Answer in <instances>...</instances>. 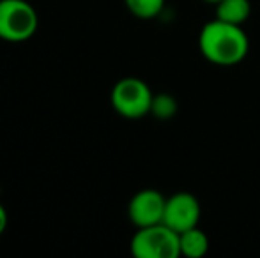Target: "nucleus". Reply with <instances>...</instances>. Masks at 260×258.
Segmentation results:
<instances>
[{
	"instance_id": "nucleus-1",
	"label": "nucleus",
	"mask_w": 260,
	"mask_h": 258,
	"mask_svg": "<svg viewBox=\"0 0 260 258\" xmlns=\"http://www.w3.org/2000/svg\"><path fill=\"white\" fill-rule=\"evenodd\" d=\"M199 48L211 64L229 67L246 59L250 41L241 25H232L214 18L200 30Z\"/></svg>"
},
{
	"instance_id": "nucleus-2",
	"label": "nucleus",
	"mask_w": 260,
	"mask_h": 258,
	"mask_svg": "<svg viewBox=\"0 0 260 258\" xmlns=\"http://www.w3.org/2000/svg\"><path fill=\"white\" fill-rule=\"evenodd\" d=\"M131 253L137 258H177L181 256L179 234L165 223L138 228L131 239Z\"/></svg>"
},
{
	"instance_id": "nucleus-3",
	"label": "nucleus",
	"mask_w": 260,
	"mask_h": 258,
	"mask_svg": "<svg viewBox=\"0 0 260 258\" xmlns=\"http://www.w3.org/2000/svg\"><path fill=\"white\" fill-rule=\"evenodd\" d=\"M39 18L27 0H0V39L21 43L36 34Z\"/></svg>"
},
{
	"instance_id": "nucleus-4",
	"label": "nucleus",
	"mask_w": 260,
	"mask_h": 258,
	"mask_svg": "<svg viewBox=\"0 0 260 258\" xmlns=\"http://www.w3.org/2000/svg\"><path fill=\"white\" fill-rule=\"evenodd\" d=\"M154 94L149 85L140 78H122L112 89V106L124 119H142L151 114V104Z\"/></svg>"
},
{
	"instance_id": "nucleus-5",
	"label": "nucleus",
	"mask_w": 260,
	"mask_h": 258,
	"mask_svg": "<svg viewBox=\"0 0 260 258\" xmlns=\"http://www.w3.org/2000/svg\"><path fill=\"white\" fill-rule=\"evenodd\" d=\"M200 216H202V207L195 195L181 191L167 198L163 223L177 234L199 227Z\"/></svg>"
},
{
	"instance_id": "nucleus-6",
	"label": "nucleus",
	"mask_w": 260,
	"mask_h": 258,
	"mask_svg": "<svg viewBox=\"0 0 260 258\" xmlns=\"http://www.w3.org/2000/svg\"><path fill=\"white\" fill-rule=\"evenodd\" d=\"M167 198L156 190H142L131 198L127 205L131 223L137 228L163 223Z\"/></svg>"
},
{
	"instance_id": "nucleus-7",
	"label": "nucleus",
	"mask_w": 260,
	"mask_h": 258,
	"mask_svg": "<svg viewBox=\"0 0 260 258\" xmlns=\"http://www.w3.org/2000/svg\"><path fill=\"white\" fill-rule=\"evenodd\" d=\"M216 6V18L232 25H241L250 18L251 4L250 0H219Z\"/></svg>"
},
{
	"instance_id": "nucleus-8",
	"label": "nucleus",
	"mask_w": 260,
	"mask_h": 258,
	"mask_svg": "<svg viewBox=\"0 0 260 258\" xmlns=\"http://www.w3.org/2000/svg\"><path fill=\"white\" fill-rule=\"evenodd\" d=\"M179 246H181L182 256L202 258L209 251V239L206 232H202L199 227H195L179 234Z\"/></svg>"
},
{
	"instance_id": "nucleus-9",
	"label": "nucleus",
	"mask_w": 260,
	"mask_h": 258,
	"mask_svg": "<svg viewBox=\"0 0 260 258\" xmlns=\"http://www.w3.org/2000/svg\"><path fill=\"white\" fill-rule=\"evenodd\" d=\"M124 2L129 13L140 20L156 18L165 7V0H124Z\"/></svg>"
},
{
	"instance_id": "nucleus-10",
	"label": "nucleus",
	"mask_w": 260,
	"mask_h": 258,
	"mask_svg": "<svg viewBox=\"0 0 260 258\" xmlns=\"http://www.w3.org/2000/svg\"><path fill=\"white\" fill-rule=\"evenodd\" d=\"M151 114L159 121H170L177 114V101L170 94H157L152 97Z\"/></svg>"
},
{
	"instance_id": "nucleus-11",
	"label": "nucleus",
	"mask_w": 260,
	"mask_h": 258,
	"mask_svg": "<svg viewBox=\"0 0 260 258\" xmlns=\"http://www.w3.org/2000/svg\"><path fill=\"white\" fill-rule=\"evenodd\" d=\"M6 228H7V210H6V207L0 203V235L4 234Z\"/></svg>"
},
{
	"instance_id": "nucleus-12",
	"label": "nucleus",
	"mask_w": 260,
	"mask_h": 258,
	"mask_svg": "<svg viewBox=\"0 0 260 258\" xmlns=\"http://www.w3.org/2000/svg\"><path fill=\"white\" fill-rule=\"evenodd\" d=\"M206 2H209V4H216V2H219V0H206Z\"/></svg>"
}]
</instances>
